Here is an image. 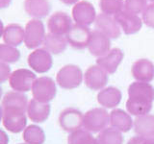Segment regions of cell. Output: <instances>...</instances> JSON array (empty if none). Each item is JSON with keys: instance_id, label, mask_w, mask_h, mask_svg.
<instances>
[{"instance_id": "7c38bea8", "label": "cell", "mask_w": 154, "mask_h": 144, "mask_svg": "<svg viewBox=\"0 0 154 144\" xmlns=\"http://www.w3.org/2000/svg\"><path fill=\"white\" fill-rule=\"evenodd\" d=\"M115 20L122 29L125 35H133L138 33L142 29L143 20L140 18L137 14H131L122 10V12L115 14Z\"/></svg>"}, {"instance_id": "2e32d148", "label": "cell", "mask_w": 154, "mask_h": 144, "mask_svg": "<svg viewBox=\"0 0 154 144\" xmlns=\"http://www.w3.org/2000/svg\"><path fill=\"white\" fill-rule=\"evenodd\" d=\"M124 54L119 48H113L105 56L99 57L96 64L109 74H114L123 60Z\"/></svg>"}, {"instance_id": "44dd1931", "label": "cell", "mask_w": 154, "mask_h": 144, "mask_svg": "<svg viewBox=\"0 0 154 144\" xmlns=\"http://www.w3.org/2000/svg\"><path fill=\"white\" fill-rule=\"evenodd\" d=\"M133 123L131 116L122 109H115L110 113L111 126L119 130V132H129L133 127Z\"/></svg>"}, {"instance_id": "74e56055", "label": "cell", "mask_w": 154, "mask_h": 144, "mask_svg": "<svg viewBox=\"0 0 154 144\" xmlns=\"http://www.w3.org/2000/svg\"><path fill=\"white\" fill-rule=\"evenodd\" d=\"M60 1L66 5H72V4H76L79 0H60Z\"/></svg>"}, {"instance_id": "83f0119b", "label": "cell", "mask_w": 154, "mask_h": 144, "mask_svg": "<svg viewBox=\"0 0 154 144\" xmlns=\"http://www.w3.org/2000/svg\"><path fill=\"white\" fill-rule=\"evenodd\" d=\"M97 140L99 144H123V136L119 130L108 127L99 133Z\"/></svg>"}, {"instance_id": "7402d4cb", "label": "cell", "mask_w": 154, "mask_h": 144, "mask_svg": "<svg viewBox=\"0 0 154 144\" xmlns=\"http://www.w3.org/2000/svg\"><path fill=\"white\" fill-rule=\"evenodd\" d=\"M122 98V91L115 86H108L100 90L97 94L98 103L104 108L113 109L120 103Z\"/></svg>"}, {"instance_id": "d6a6232c", "label": "cell", "mask_w": 154, "mask_h": 144, "mask_svg": "<svg viewBox=\"0 0 154 144\" xmlns=\"http://www.w3.org/2000/svg\"><path fill=\"white\" fill-rule=\"evenodd\" d=\"M142 20L147 27L154 29V3L148 4L144 9Z\"/></svg>"}, {"instance_id": "603a6c76", "label": "cell", "mask_w": 154, "mask_h": 144, "mask_svg": "<svg viewBox=\"0 0 154 144\" xmlns=\"http://www.w3.org/2000/svg\"><path fill=\"white\" fill-rule=\"evenodd\" d=\"M24 10L28 16L38 19L48 16L51 6L48 0H25Z\"/></svg>"}, {"instance_id": "f35d334b", "label": "cell", "mask_w": 154, "mask_h": 144, "mask_svg": "<svg viewBox=\"0 0 154 144\" xmlns=\"http://www.w3.org/2000/svg\"><path fill=\"white\" fill-rule=\"evenodd\" d=\"M4 29H5V27H4V24H3V22H2L1 19H0V38L3 37Z\"/></svg>"}, {"instance_id": "7a4b0ae2", "label": "cell", "mask_w": 154, "mask_h": 144, "mask_svg": "<svg viewBox=\"0 0 154 144\" xmlns=\"http://www.w3.org/2000/svg\"><path fill=\"white\" fill-rule=\"evenodd\" d=\"M31 90L33 98L35 100L42 103H48L56 96V83L50 77L42 76L35 80Z\"/></svg>"}, {"instance_id": "f546056e", "label": "cell", "mask_w": 154, "mask_h": 144, "mask_svg": "<svg viewBox=\"0 0 154 144\" xmlns=\"http://www.w3.org/2000/svg\"><path fill=\"white\" fill-rule=\"evenodd\" d=\"M20 59V52L16 47L0 43V62L5 64H14Z\"/></svg>"}, {"instance_id": "9c48e42d", "label": "cell", "mask_w": 154, "mask_h": 144, "mask_svg": "<svg viewBox=\"0 0 154 144\" xmlns=\"http://www.w3.org/2000/svg\"><path fill=\"white\" fill-rule=\"evenodd\" d=\"M83 118L84 115L79 110L74 108H66L61 112L58 122H59L60 127L65 132L70 134L81 129V127L83 126Z\"/></svg>"}, {"instance_id": "e575fe53", "label": "cell", "mask_w": 154, "mask_h": 144, "mask_svg": "<svg viewBox=\"0 0 154 144\" xmlns=\"http://www.w3.org/2000/svg\"><path fill=\"white\" fill-rule=\"evenodd\" d=\"M126 144H154V137L146 138L142 136H133L129 139Z\"/></svg>"}, {"instance_id": "8992f818", "label": "cell", "mask_w": 154, "mask_h": 144, "mask_svg": "<svg viewBox=\"0 0 154 144\" xmlns=\"http://www.w3.org/2000/svg\"><path fill=\"white\" fill-rule=\"evenodd\" d=\"M45 29L40 19H31L24 28V44L28 49H36L43 43Z\"/></svg>"}, {"instance_id": "3957f363", "label": "cell", "mask_w": 154, "mask_h": 144, "mask_svg": "<svg viewBox=\"0 0 154 144\" xmlns=\"http://www.w3.org/2000/svg\"><path fill=\"white\" fill-rule=\"evenodd\" d=\"M110 123V115L103 108H94L88 110L83 118V127L91 133H100Z\"/></svg>"}, {"instance_id": "60d3db41", "label": "cell", "mask_w": 154, "mask_h": 144, "mask_svg": "<svg viewBox=\"0 0 154 144\" xmlns=\"http://www.w3.org/2000/svg\"><path fill=\"white\" fill-rule=\"evenodd\" d=\"M1 94H2V90H1V88H0V97H1Z\"/></svg>"}, {"instance_id": "30bf717a", "label": "cell", "mask_w": 154, "mask_h": 144, "mask_svg": "<svg viewBox=\"0 0 154 144\" xmlns=\"http://www.w3.org/2000/svg\"><path fill=\"white\" fill-rule=\"evenodd\" d=\"M28 65L38 73H46L53 64L51 53L45 48H38L31 52L27 59Z\"/></svg>"}, {"instance_id": "484cf974", "label": "cell", "mask_w": 154, "mask_h": 144, "mask_svg": "<svg viewBox=\"0 0 154 144\" xmlns=\"http://www.w3.org/2000/svg\"><path fill=\"white\" fill-rule=\"evenodd\" d=\"M28 99L27 96L21 92L17 91H10L4 95L2 100V108H17L27 112L28 107Z\"/></svg>"}, {"instance_id": "8fae6325", "label": "cell", "mask_w": 154, "mask_h": 144, "mask_svg": "<svg viewBox=\"0 0 154 144\" xmlns=\"http://www.w3.org/2000/svg\"><path fill=\"white\" fill-rule=\"evenodd\" d=\"M66 36L67 43L72 48L77 50H83L89 45L91 31L87 26H81L75 23Z\"/></svg>"}, {"instance_id": "ab89813d", "label": "cell", "mask_w": 154, "mask_h": 144, "mask_svg": "<svg viewBox=\"0 0 154 144\" xmlns=\"http://www.w3.org/2000/svg\"><path fill=\"white\" fill-rule=\"evenodd\" d=\"M2 118H3V108L2 106H0V122L2 121Z\"/></svg>"}, {"instance_id": "b9f144b4", "label": "cell", "mask_w": 154, "mask_h": 144, "mask_svg": "<svg viewBox=\"0 0 154 144\" xmlns=\"http://www.w3.org/2000/svg\"><path fill=\"white\" fill-rule=\"evenodd\" d=\"M19 144H27V143H19Z\"/></svg>"}, {"instance_id": "cb8c5ba5", "label": "cell", "mask_w": 154, "mask_h": 144, "mask_svg": "<svg viewBox=\"0 0 154 144\" xmlns=\"http://www.w3.org/2000/svg\"><path fill=\"white\" fill-rule=\"evenodd\" d=\"M3 40L8 45L18 46L24 41V29L19 24H9L4 29Z\"/></svg>"}, {"instance_id": "ac0fdd59", "label": "cell", "mask_w": 154, "mask_h": 144, "mask_svg": "<svg viewBox=\"0 0 154 144\" xmlns=\"http://www.w3.org/2000/svg\"><path fill=\"white\" fill-rule=\"evenodd\" d=\"M131 73L138 82L149 83L154 79V64L147 59L138 60L132 64Z\"/></svg>"}, {"instance_id": "ffe728a7", "label": "cell", "mask_w": 154, "mask_h": 144, "mask_svg": "<svg viewBox=\"0 0 154 144\" xmlns=\"http://www.w3.org/2000/svg\"><path fill=\"white\" fill-rule=\"evenodd\" d=\"M133 125L134 132L138 136L146 138L154 137V115L147 113L137 116Z\"/></svg>"}, {"instance_id": "1f68e13d", "label": "cell", "mask_w": 154, "mask_h": 144, "mask_svg": "<svg viewBox=\"0 0 154 144\" xmlns=\"http://www.w3.org/2000/svg\"><path fill=\"white\" fill-rule=\"evenodd\" d=\"M147 6V0H125L124 10L134 14H138L144 11Z\"/></svg>"}, {"instance_id": "d590c367", "label": "cell", "mask_w": 154, "mask_h": 144, "mask_svg": "<svg viewBox=\"0 0 154 144\" xmlns=\"http://www.w3.org/2000/svg\"><path fill=\"white\" fill-rule=\"evenodd\" d=\"M9 143V136L3 130L0 129V144H8Z\"/></svg>"}, {"instance_id": "5bb4252c", "label": "cell", "mask_w": 154, "mask_h": 144, "mask_svg": "<svg viewBox=\"0 0 154 144\" xmlns=\"http://www.w3.org/2000/svg\"><path fill=\"white\" fill-rule=\"evenodd\" d=\"M84 81L87 88L91 90L103 89L108 83L107 72L98 65H91L85 72Z\"/></svg>"}, {"instance_id": "836d02e7", "label": "cell", "mask_w": 154, "mask_h": 144, "mask_svg": "<svg viewBox=\"0 0 154 144\" xmlns=\"http://www.w3.org/2000/svg\"><path fill=\"white\" fill-rule=\"evenodd\" d=\"M11 73V67L8 65V64L0 62V84L9 80Z\"/></svg>"}, {"instance_id": "277c9868", "label": "cell", "mask_w": 154, "mask_h": 144, "mask_svg": "<svg viewBox=\"0 0 154 144\" xmlns=\"http://www.w3.org/2000/svg\"><path fill=\"white\" fill-rule=\"evenodd\" d=\"M83 80V73L79 66L66 64L58 71L56 82L62 88L73 89L78 88Z\"/></svg>"}, {"instance_id": "f1b7e54d", "label": "cell", "mask_w": 154, "mask_h": 144, "mask_svg": "<svg viewBox=\"0 0 154 144\" xmlns=\"http://www.w3.org/2000/svg\"><path fill=\"white\" fill-rule=\"evenodd\" d=\"M67 144H99L98 140L93 136L89 131L79 129L69 134Z\"/></svg>"}, {"instance_id": "d6986e66", "label": "cell", "mask_w": 154, "mask_h": 144, "mask_svg": "<svg viewBox=\"0 0 154 144\" xmlns=\"http://www.w3.org/2000/svg\"><path fill=\"white\" fill-rule=\"evenodd\" d=\"M50 110V105L48 103H42L35 99H31L28 103L27 114L31 121L35 123H42L49 117Z\"/></svg>"}, {"instance_id": "52a82bcc", "label": "cell", "mask_w": 154, "mask_h": 144, "mask_svg": "<svg viewBox=\"0 0 154 144\" xmlns=\"http://www.w3.org/2000/svg\"><path fill=\"white\" fill-rule=\"evenodd\" d=\"M36 79V74L30 69L19 68L11 73L9 84L14 91L23 93L32 89V86Z\"/></svg>"}, {"instance_id": "4fadbf2b", "label": "cell", "mask_w": 154, "mask_h": 144, "mask_svg": "<svg viewBox=\"0 0 154 144\" xmlns=\"http://www.w3.org/2000/svg\"><path fill=\"white\" fill-rule=\"evenodd\" d=\"M71 17L64 12H56L52 14L47 20V28L49 33L64 36L69 32L72 27Z\"/></svg>"}, {"instance_id": "4dcf8cb0", "label": "cell", "mask_w": 154, "mask_h": 144, "mask_svg": "<svg viewBox=\"0 0 154 144\" xmlns=\"http://www.w3.org/2000/svg\"><path fill=\"white\" fill-rule=\"evenodd\" d=\"M99 8L101 12L108 16L117 14L124 9L123 0H99Z\"/></svg>"}, {"instance_id": "5b68a950", "label": "cell", "mask_w": 154, "mask_h": 144, "mask_svg": "<svg viewBox=\"0 0 154 144\" xmlns=\"http://www.w3.org/2000/svg\"><path fill=\"white\" fill-rule=\"evenodd\" d=\"M26 110L17 108L3 109L2 122L4 127L13 134H18L24 131L27 124Z\"/></svg>"}, {"instance_id": "6da1fadb", "label": "cell", "mask_w": 154, "mask_h": 144, "mask_svg": "<svg viewBox=\"0 0 154 144\" xmlns=\"http://www.w3.org/2000/svg\"><path fill=\"white\" fill-rule=\"evenodd\" d=\"M128 97L126 110L130 114L135 116L147 114L152 109L154 88L149 83L134 82L128 88Z\"/></svg>"}, {"instance_id": "d4e9b609", "label": "cell", "mask_w": 154, "mask_h": 144, "mask_svg": "<svg viewBox=\"0 0 154 144\" xmlns=\"http://www.w3.org/2000/svg\"><path fill=\"white\" fill-rule=\"evenodd\" d=\"M43 47L51 54L58 55L61 54L66 49L67 40L65 37L60 35H55V34L48 33L46 34L45 40H43Z\"/></svg>"}, {"instance_id": "7bdbcfd3", "label": "cell", "mask_w": 154, "mask_h": 144, "mask_svg": "<svg viewBox=\"0 0 154 144\" xmlns=\"http://www.w3.org/2000/svg\"><path fill=\"white\" fill-rule=\"evenodd\" d=\"M150 1H152V2H153V3H154V0H150Z\"/></svg>"}, {"instance_id": "4316f807", "label": "cell", "mask_w": 154, "mask_h": 144, "mask_svg": "<svg viewBox=\"0 0 154 144\" xmlns=\"http://www.w3.org/2000/svg\"><path fill=\"white\" fill-rule=\"evenodd\" d=\"M23 140L27 144H43L45 141V134L37 125H30L23 131Z\"/></svg>"}, {"instance_id": "8d00e7d4", "label": "cell", "mask_w": 154, "mask_h": 144, "mask_svg": "<svg viewBox=\"0 0 154 144\" xmlns=\"http://www.w3.org/2000/svg\"><path fill=\"white\" fill-rule=\"evenodd\" d=\"M12 3V0H0V9H5L9 7Z\"/></svg>"}, {"instance_id": "ba28073f", "label": "cell", "mask_w": 154, "mask_h": 144, "mask_svg": "<svg viewBox=\"0 0 154 144\" xmlns=\"http://www.w3.org/2000/svg\"><path fill=\"white\" fill-rule=\"evenodd\" d=\"M71 14L75 23L81 26H89L96 19L94 5L86 0L77 2L72 8Z\"/></svg>"}, {"instance_id": "e0dca14e", "label": "cell", "mask_w": 154, "mask_h": 144, "mask_svg": "<svg viewBox=\"0 0 154 144\" xmlns=\"http://www.w3.org/2000/svg\"><path fill=\"white\" fill-rule=\"evenodd\" d=\"M95 27L96 30L103 33L109 38H117L120 37V27L111 16L105 14H100L96 16L95 19Z\"/></svg>"}, {"instance_id": "9a60e30c", "label": "cell", "mask_w": 154, "mask_h": 144, "mask_svg": "<svg viewBox=\"0 0 154 144\" xmlns=\"http://www.w3.org/2000/svg\"><path fill=\"white\" fill-rule=\"evenodd\" d=\"M89 51L94 57L105 56L111 50V41L110 38L105 36L103 33L98 30L91 32V38L89 41Z\"/></svg>"}]
</instances>
